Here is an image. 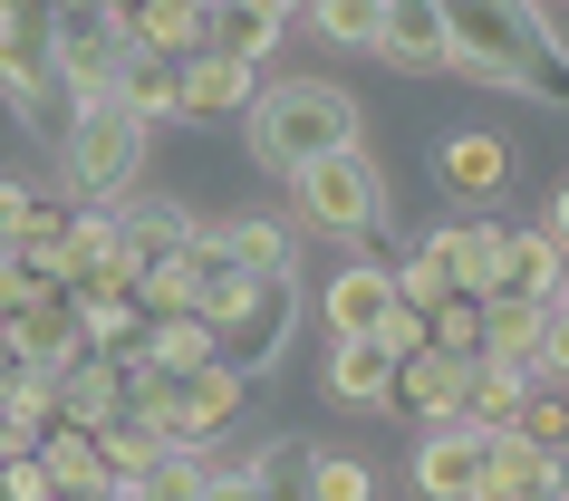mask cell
Returning <instances> with one entry per match:
<instances>
[{"label":"cell","mask_w":569,"mask_h":501,"mask_svg":"<svg viewBox=\"0 0 569 501\" xmlns=\"http://www.w3.org/2000/svg\"><path fill=\"white\" fill-rule=\"evenodd\" d=\"M117 405H126V367L107 348H78L59 367V414H68V424H107Z\"/></svg>","instance_id":"d6986e66"},{"label":"cell","mask_w":569,"mask_h":501,"mask_svg":"<svg viewBox=\"0 0 569 501\" xmlns=\"http://www.w3.org/2000/svg\"><path fill=\"white\" fill-rule=\"evenodd\" d=\"M473 501H569V443H540V434H521V424H492Z\"/></svg>","instance_id":"8992f818"},{"label":"cell","mask_w":569,"mask_h":501,"mask_svg":"<svg viewBox=\"0 0 569 501\" xmlns=\"http://www.w3.org/2000/svg\"><path fill=\"white\" fill-rule=\"evenodd\" d=\"M290 193H300V222H309V232H329V241L387 232V174H377V154H367V146H338V154H319V164H300Z\"/></svg>","instance_id":"5b68a950"},{"label":"cell","mask_w":569,"mask_h":501,"mask_svg":"<svg viewBox=\"0 0 569 501\" xmlns=\"http://www.w3.org/2000/svg\"><path fill=\"white\" fill-rule=\"evenodd\" d=\"M396 261H348L319 280V319H329V338H377V328L396 319Z\"/></svg>","instance_id":"8fae6325"},{"label":"cell","mask_w":569,"mask_h":501,"mask_svg":"<svg viewBox=\"0 0 569 501\" xmlns=\"http://www.w3.org/2000/svg\"><path fill=\"white\" fill-rule=\"evenodd\" d=\"M39 434H49V424H30V414L0 395V463H10V453H39Z\"/></svg>","instance_id":"8d00e7d4"},{"label":"cell","mask_w":569,"mask_h":501,"mask_svg":"<svg viewBox=\"0 0 569 501\" xmlns=\"http://www.w3.org/2000/svg\"><path fill=\"white\" fill-rule=\"evenodd\" d=\"M502 232H511V222H492V212H453V222H435V232H425V251L453 270V290H482V280H492Z\"/></svg>","instance_id":"ac0fdd59"},{"label":"cell","mask_w":569,"mask_h":501,"mask_svg":"<svg viewBox=\"0 0 569 501\" xmlns=\"http://www.w3.org/2000/svg\"><path fill=\"white\" fill-rule=\"evenodd\" d=\"M146 357L164 367V377H193V367H212V357H222V328H212L203 309H174V319H154Z\"/></svg>","instance_id":"83f0119b"},{"label":"cell","mask_w":569,"mask_h":501,"mask_svg":"<svg viewBox=\"0 0 569 501\" xmlns=\"http://www.w3.org/2000/svg\"><path fill=\"white\" fill-rule=\"evenodd\" d=\"M290 20H300V0H212V39L241 59H270L290 39Z\"/></svg>","instance_id":"44dd1931"},{"label":"cell","mask_w":569,"mask_h":501,"mask_svg":"<svg viewBox=\"0 0 569 501\" xmlns=\"http://www.w3.org/2000/svg\"><path fill=\"white\" fill-rule=\"evenodd\" d=\"M20 385V348H10V328H0V395Z\"/></svg>","instance_id":"ab89813d"},{"label":"cell","mask_w":569,"mask_h":501,"mask_svg":"<svg viewBox=\"0 0 569 501\" xmlns=\"http://www.w3.org/2000/svg\"><path fill=\"white\" fill-rule=\"evenodd\" d=\"M425 338H435V348H453V357H482V290L435 299V309H425Z\"/></svg>","instance_id":"4dcf8cb0"},{"label":"cell","mask_w":569,"mask_h":501,"mask_svg":"<svg viewBox=\"0 0 569 501\" xmlns=\"http://www.w3.org/2000/svg\"><path fill=\"white\" fill-rule=\"evenodd\" d=\"M540 367H521V357H473V395H463V424H511L521 414V395H531Z\"/></svg>","instance_id":"4316f807"},{"label":"cell","mask_w":569,"mask_h":501,"mask_svg":"<svg viewBox=\"0 0 569 501\" xmlns=\"http://www.w3.org/2000/svg\"><path fill=\"white\" fill-rule=\"evenodd\" d=\"M10 348H20V367H49V377H59L68 357L88 348V309H78V290H68V280H39L30 309L10 319Z\"/></svg>","instance_id":"30bf717a"},{"label":"cell","mask_w":569,"mask_h":501,"mask_svg":"<svg viewBox=\"0 0 569 501\" xmlns=\"http://www.w3.org/2000/svg\"><path fill=\"white\" fill-rule=\"evenodd\" d=\"M49 10H97V0H49Z\"/></svg>","instance_id":"b9f144b4"},{"label":"cell","mask_w":569,"mask_h":501,"mask_svg":"<svg viewBox=\"0 0 569 501\" xmlns=\"http://www.w3.org/2000/svg\"><path fill=\"white\" fill-rule=\"evenodd\" d=\"M30 290H39V270L20 261V251H0V328H10L20 309H30Z\"/></svg>","instance_id":"e575fe53"},{"label":"cell","mask_w":569,"mask_h":501,"mask_svg":"<svg viewBox=\"0 0 569 501\" xmlns=\"http://www.w3.org/2000/svg\"><path fill=\"white\" fill-rule=\"evenodd\" d=\"M453 20V68L482 78L502 97H540V107H569V49L550 39L531 0H445Z\"/></svg>","instance_id":"6da1fadb"},{"label":"cell","mask_w":569,"mask_h":501,"mask_svg":"<svg viewBox=\"0 0 569 501\" xmlns=\"http://www.w3.org/2000/svg\"><path fill=\"white\" fill-rule=\"evenodd\" d=\"M550 232H560V251H569V174L550 183Z\"/></svg>","instance_id":"f35d334b"},{"label":"cell","mask_w":569,"mask_h":501,"mask_svg":"<svg viewBox=\"0 0 569 501\" xmlns=\"http://www.w3.org/2000/svg\"><path fill=\"white\" fill-rule=\"evenodd\" d=\"M203 39H212V0H136V49L193 59Z\"/></svg>","instance_id":"cb8c5ba5"},{"label":"cell","mask_w":569,"mask_h":501,"mask_svg":"<svg viewBox=\"0 0 569 501\" xmlns=\"http://www.w3.org/2000/svg\"><path fill=\"white\" fill-rule=\"evenodd\" d=\"M521 434H540V443H569V385L560 377H531V395H521V414H511Z\"/></svg>","instance_id":"d6a6232c"},{"label":"cell","mask_w":569,"mask_h":501,"mask_svg":"<svg viewBox=\"0 0 569 501\" xmlns=\"http://www.w3.org/2000/svg\"><path fill=\"white\" fill-rule=\"evenodd\" d=\"M377 492V472L358 453H329V443H309V501H367Z\"/></svg>","instance_id":"1f68e13d"},{"label":"cell","mask_w":569,"mask_h":501,"mask_svg":"<svg viewBox=\"0 0 569 501\" xmlns=\"http://www.w3.org/2000/svg\"><path fill=\"white\" fill-rule=\"evenodd\" d=\"M482 443H492V424H425V434H416V463H406L416 501H473Z\"/></svg>","instance_id":"ba28073f"},{"label":"cell","mask_w":569,"mask_h":501,"mask_svg":"<svg viewBox=\"0 0 569 501\" xmlns=\"http://www.w3.org/2000/svg\"><path fill=\"white\" fill-rule=\"evenodd\" d=\"M309 39H329V49H367L377 59V20H387V0H300Z\"/></svg>","instance_id":"f1b7e54d"},{"label":"cell","mask_w":569,"mask_h":501,"mask_svg":"<svg viewBox=\"0 0 569 501\" xmlns=\"http://www.w3.org/2000/svg\"><path fill=\"white\" fill-rule=\"evenodd\" d=\"M540 377L569 385V299H550V328H540Z\"/></svg>","instance_id":"d590c367"},{"label":"cell","mask_w":569,"mask_h":501,"mask_svg":"<svg viewBox=\"0 0 569 501\" xmlns=\"http://www.w3.org/2000/svg\"><path fill=\"white\" fill-rule=\"evenodd\" d=\"M146 136L154 126L126 107V97H97V107H68L59 126V183L78 203H126L136 174H146Z\"/></svg>","instance_id":"3957f363"},{"label":"cell","mask_w":569,"mask_h":501,"mask_svg":"<svg viewBox=\"0 0 569 501\" xmlns=\"http://www.w3.org/2000/svg\"><path fill=\"white\" fill-rule=\"evenodd\" d=\"M49 59H59V97H68V107L117 97L126 59H136V10H126V0H97V10H49Z\"/></svg>","instance_id":"277c9868"},{"label":"cell","mask_w":569,"mask_h":501,"mask_svg":"<svg viewBox=\"0 0 569 501\" xmlns=\"http://www.w3.org/2000/svg\"><path fill=\"white\" fill-rule=\"evenodd\" d=\"M241 136H251V154H261L270 174H300V164H319V154L358 146V136H367V107L338 88V78H261Z\"/></svg>","instance_id":"7a4b0ae2"},{"label":"cell","mask_w":569,"mask_h":501,"mask_svg":"<svg viewBox=\"0 0 569 501\" xmlns=\"http://www.w3.org/2000/svg\"><path fill=\"white\" fill-rule=\"evenodd\" d=\"M251 97H261V59H241V49H222V39H203V49L183 59V126L251 117Z\"/></svg>","instance_id":"9c48e42d"},{"label":"cell","mask_w":569,"mask_h":501,"mask_svg":"<svg viewBox=\"0 0 569 501\" xmlns=\"http://www.w3.org/2000/svg\"><path fill=\"white\" fill-rule=\"evenodd\" d=\"M193 501H261V482H251V463H241V472H203V492H193Z\"/></svg>","instance_id":"74e56055"},{"label":"cell","mask_w":569,"mask_h":501,"mask_svg":"<svg viewBox=\"0 0 569 501\" xmlns=\"http://www.w3.org/2000/svg\"><path fill=\"white\" fill-rule=\"evenodd\" d=\"M540 328H550V299H482V357L540 367Z\"/></svg>","instance_id":"484cf974"},{"label":"cell","mask_w":569,"mask_h":501,"mask_svg":"<svg viewBox=\"0 0 569 501\" xmlns=\"http://www.w3.org/2000/svg\"><path fill=\"white\" fill-rule=\"evenodd\" d=\"M97 270H126V212L117 203H78V212H68L59 280H97ZM126 280H136V270H126Z\"/></svg>","instance_id":"e0dca14e"},{"label":"cell","mask_w":569,"mask_h":501,"mask_svg":"<svg viewBox=\"0 0 569 501\" xmlns=\"http://www.w3.org/2000/svg\"><path fill=\"white\" fill-rule=\"evenodd\" d=\"M59 501H117V492H59Z\"/></svg>","instance_id":"60d3db41"},{"label":"cell","mask_w":569,"mask_h":501,"mask_svg":"<svg viewBox=\"0 0 569 501\" xmlns=\"http://www.w3.org/2000/svg\"><path fill=\"white\" fill-rule=\"evenodd\" d=\"M463 395H473V357L453 348H416L396 367V414H416V424H463Z\"/></svg>","instance_id":"5bb4252c"},{"label":"cell","mask_w":569,"mask_h":501,"mask_svg":"<svg viewBox=\"0 0 569 501\" xmlns=\"http://www.w3.org/2000/svg\"><path fill=\"white\" fill-rule=\"evenodd\" d=\"M0 501H59V482H49L39 453H10V463H0Z\"/></svg>","instance_id":"836d02e7"},{"label":"cell","mask_w":569,"mask_h":501,"mask_svg":"<svg viewBox=\"0 0 569 501\" xmlns=\"http://www.w3.org/2000/svg\"><path fill=\"white\" fill-rule=\"evenodd\" d=\"M377 59L406 68V78H445V68H453L445 0H387V20H377Z\"/></svg>","instance_id":"7c38bea8"},{"label":"cell","mask_w":569,"mask_h":501,"mask_svg":"<svg viewBox=\"0 0 569 501\" xmlns=\"http://www.w3.org/2000/svg\"><path fill=\"white\" fill-rule=\"evenodd\" d=\"M117 97H126L146 126H174V117H183V59H164V49H136V59H126V78H117Z\"/></svg>","instance_id":"603a6c76"},{"label":"cell","mask_w":569,"mask_h":501,"mask_svg":"<svg viewBox=\"0 0 569 501\" xmlns=\"http://www.w3.org/2000/svg\"><path fill=\"white\" fill-rule=\"evenodd\" d=\"M0 251H10V232H0Z\"/></svg>","instance_id":"ee69618b"},{"label":"cell","mask_w":569,"mask_h":501,"mask_svg":"<svg viewBox=\"0 0 569 501\" xmlns=\"http://www.w3.org/2000/svg\"><path fill=\"white\" fill-rule=\"evenodd\" d=\"M560 232L540 222V232H502V251H492V280H482V299H560Z\"/></svg>","instance_id":"9a60e30c"},{"label":"cell","mask_w":569,"mask_h":501,"mask_svg":"<svg viewBox=\"0 0 569 501\" xmlns=\"http://www.w3.org/2000/svg\"><path fill=\"white\" fill-rule=\"evenodd\" d=\"M560 299H569V261H560Z\"/></svg>","instance_id":"7bdbcfd3"},{"label":"cell","mask_w":569,"mask_h":501,"mask_svg":"<svg viewBox=\"0 0 569 501\" xmlns=\"http://www.w3.org/2000/svg\"><path fill=\"white\" fill-rule=\"evenodd\" d=\"M445 183L463 193V203H492L511 183V146L492 136V126H463V136H445Z\"/></svg>","instance_id":"ffe728a7"},{"label":"cell","mask_w":569,"mask_h":501,"mask_svg":"<svg viewBox=\"0 0 569 501\" xmlns=\"http://www.w3.org/2000/svg\"><path fill=\"white\" fill-rule=\"evenodd\" d=\"M212 232L232 241V261H241V270L300 280V241H290V222H270V212H232V222H212Z\"/></svg>","instance_id":"d4e9b609"},{"label":"cell","mask_w":569,"mask_h":501,"mask_svg":"<svg viewBox=\"0 0 569 501\" xmlns=\"http://www.w3.org/2000/svg\"><path fill=\"white\" fill-rule=\"evenodd\" d=\"M97 443H107V482H126V472H146L154 453H164V434H154L146 414H126V405L97 424Z\"/></svg>","instance_id":"f546056e"},{"label":"cell","mask_w":569,"mask_h":501,"mask_svg":"<svg viewBox=\"0 0 569 501\" xmlns=\"http://www.w3.org/2000/svg\"><path fill=\"white\" fill-rule=\"evenodd\" d=\"M39 463H49V482L59 492H107V443H97V424H49L39 434Z\"/></svg>","instance_id":"7402d4cb"},{"label":"cell","mask_w":569,"mask_h":501,"mask_svg":"<svg viewBox=\"0 0 569 501\" xmlns=\"http://www.w3.org/2000/svg\"><path fill=\"white\" fill-rule=\"evenodd\" d=\"M126 10H136V0H126Z\"/></svg>","instance_id":"f6af8a7d"},{"label":"cell","mask_w":569,"mask_h":501,"mask_svg":"<svg viewBox=\"0 0 569 501\" xmlns=\"http://www.w3.org/2000/svg\"><path fill=\"white\" fill-rule=\"evenodd\" d=\"M396 367H406V357H396L387 338H329L319 385H329V405H348V414H387L396 405Z\"/></svg>","instance_id":"4fadbf2b"},{"label":"cell","mask_w":569,"mask_h":501,"mask_svg":"<svg viewBox=\"0 0 569 501\" xmlns=\"http://www.w3.org/2000/svg\"><path fill=\"white\" fill-rule=\"evenodd\" d=\"M241 405H251V367L241 357H212V367H193V377H174V443H222L241 424Z\"/></svg>","instance_id":"52a82bcc"},{"label":"cell","mask_w":569,"mask_h":501,"mask_svg":"<svg viewBox=\"0 0 569 501\" xmlns=\"http://www.w3.org/2000/svg\"><path fill=\"white\" fill-rule=\"evenodd\" d=\"M126 212V270L146 280V270H164V261H183L193 241H203V222L183 203H117Z\"/></svg>","instance_id":"2e32d148"}]
</instances>
